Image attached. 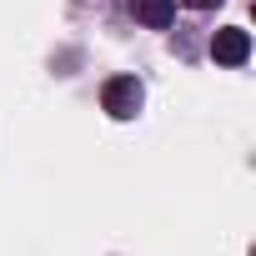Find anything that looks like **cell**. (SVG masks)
Returning a JSON list of instances; mask_svg holds the SVG:
<instances>
[{
	"label": "cell",
	"instance_id": "cell-1",
	"mask_svg": "<svg viewBox=\"0 0 256 256\" xmlns=\"http://www.w3.org/2000/svg\"><path fill=\"white\" fill-rule=\"evenodd\" d=\"M141 100H146V90H141L136 76H110L106 90H100V106H106L116 120H131V116L141 110Z\"/></svg>",
	"mask_w": 256,
	"mask_h": 256
},
{
	"label": "cell",
	"instance_id": "cell-2",
	"mask_svg": "<svg viewBox=\"0 0 256 256\" xmlns=\"http://www.w3.org/2000/svg\"><path fill=\"white\" fill-rule=\"evenodd\" d=\"M211 56H216V66H246L251 60V36L241 26H226V30L211 36Z\"/></svg>",
	"mask_w": 256,
	"mask_h": 256
},
{
	"label": "cell",
	"instance_id": "cell-4",
	"mask_svg": "<svg viewBox=\"0 0 256 256\" xmlns=\"http://www.w3.org/2000/svg\"><path fill=\"white\" fill-rule=\"evenodd\" d=\"M191 10H211V6H221V0H186Z\"/></svg>",
	"mask_w": 256,
	"mask_h": 256
},
{
	"label": "cell",
	"instance_id": "cell-3",
	"mask_svg": "<svg viewBox=\"0 0 256 256\" xmlns=\"http://www.w3.org/2000/svg\"><path fill=\"white\" fill-rule=\"evenodd\" d=\"M131 16L151 30H166L176 20V0H131Z\"/></svg>",
	"mask_w": 256,
	"mask_h": 256
}]
</instances>
